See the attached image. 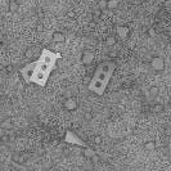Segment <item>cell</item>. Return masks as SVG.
I'll return each instance as SVG.
<instances>
[{
	"label": "cell",
	"instance_id": "cell-22",
	"mask_svg": "<svg viewBox=\"0 0 171 171\" xmlns=\"http://www.w3.org/2000/svg\"><path fill=\"white\" fill-rule=\"evenodd\" d=\"M94 143H95V144H100L102 143V136H99V135L94 136Z\"/></svg>",
	"mask_w": 171,
	"mask_h": 171
},
{
	"label": "cell",
	"instance_id": "cell-3",
	"mask_svg": "<svg viewBox=\"0 0 171 171\" xmlns=\"http://www.w3.org/2000/svg\"><path fill=\"white\" fill-rule=\"evenodd\" d=\"M65 142L68 143V144H72V145H79V147H84V148H88L89 145L86 144L85 142H84L83 139H81L80 136H79L76 132L71 131V130H68V131H66V136H65Z\"/></svg>",
	"mask_w": 171,
	"mask_h": 171
},
{
	"label": "cell",
	"instance_id": "cell-13",
	"mask_svg": "<svg viewBox=\"0 0 171 171\" xmlns=\"http://www.w3.org/2000/svg\"><path fill=\"white\" fill-rule=\"evenodd\" d=\"M144 148L147 150H154L156 148V142H153V140H148L147 143H144Z\"/></svg>",
	"mask_w": 171,
	"mask_h": 171
},
{
	"label": "cell",
	"instance_id": "cell-24",
	"mask_svg": "<svg viewBox=\"0 0 171 171\" xmlns=\"http://www.w3.org/2000/svg\"><path fill=\"white\" fill-rule=\"evenodd\" d=\"M165 134L166 135H171V127H166V129H165Z\"/></svg>",
	"mask_w": 171,
	"mask_h": 171
},
{
	"label": "cell",
	"instance_id": "cell-21",
	"mask_svg": "<svg viewBox=\"0 0 171 171\" xmlns=\"http://www.w3.org/2000/svg\"><path fill=\"white\" fill-rule=\"evenodd\" d=\"M84 118H85L86 121H91V120H93V113H91V112H85Z\"/></svg>",
	"mask_w": 171,
	"mask_h": 171
},
{
	"label": "cell",
	"instance_id": "cell-28",
	"mask_svg": "<svg viewBox=\"0 0 171 171\" xmlns=\"http://www.w3.org/2000/svg\"><path fill=\"white\" fill-rule=\"evenodd\" d=\"M170 107H171V99H170Z\"/></svg>",
	"mask_w": 171,
	"mask_h": 171
},
{
	"label": "cell",
	"instance_id": "cell-27",
	"mask_svg": "<svg viewBox=\"0 0 171 171\" xmlns=\"http://www.w3.org/2000/svg\"><path fill=\"white\" fill-rule=\"evenodd\" d=\"M3 140H4V142H7V140H8V136H5V135H3Z\"/></svg>",
	"mask_w": 171,
	"mask_h": 171
},
{
	"label": "cell",
	"instance_id": "cell-10",
	"mask_svg": "<svg viewBox=\"0 0 171 171\" xmlns=\"http://www.w3.org/2000/svg\"><path fill=\"white\" fill-rule=\"evenodd\" d=\"M19 8L18 3H17V0H11L9 1V11L11 12H17Z\"/></svg>",
	"mask_w": 171,
	"mask_h": 171
},
{
	"label": "cell",
	"instance_id": "cell-6",
	"mask_svg": "<svg viewBox=\"0 0 171 171\" xmlns=\"http://www.w3.org/2000/svg\"><path fill=\"white\" fill-rule=\"evenodd\" d=\"M93 61H94L93 52H90V50H85V52L83 53V55H81V62H83V65L89 66V65L93 63Z\"/></svg>",
	"mask_w": 171,
	"mask_h": 171
},
{
	"label": "cell",
	"instance_id": "cell-5",
	"mask_svg": "<svg viewBox=\"0 0 171 171\" xmlns=\"http://www.w3.org/2000/svg\"><path fill=\"white\" fill-rule=\"evenodd\" d=\"M116 32H117V36H118L122 41L127 40V37H129V35H130L129 27H127V26H122V25H120V26L116 27Z\"/></svg>",
	"mask_w": 171,
	"mask_h": 171
},
{
	"label": "cell",
	"instance_id": "cell-7",
	"mask_svg": "<svg viewBox=\"0 0 171 171\" xmlns=\"http://www.w3.org/2000/svg\"><path fill=\"white\" fill-rule=\"evenodd\" d=\"M65 108L67 109V111H70V112H73L76 108H77V102H76V99H73V98L66 99V102H65Z\"/></svg>",
	"mask_w": 171,
	"mask_h": 171
},
{
	"label": "cell",
	"instance_id": "cell-15",
	"mask_svg": "<svg viewBox=\"0 0 171 171\" xmlns=\"http://www.w3.org/2000/svg\"><path fill=\"white\" fill-rule=\"evenodd\" d=\"M118 0H108V9L109 11H113L118 7Z\"/></svg>",
	"mask_w": 171,
	"mask_h": 171
},
{
	"label": "cell",
	"instance_id": "cell-19",
	"mask_svg": "<svg viewBox=\"0 0 171 171\" xmlns=\"http://www.w3.org/2000/svg\"><path fill=\"white\" fill-rule=\"evenodd\" d=\"M102 14H103V11H102V9H95V11H94V13H93V16L94 17H95V18L96 19H98V18H100V16H102Z\"/></svg>",
	"mask_w": 171,
	"mask_h": 171
},
{
	"label": "cell",
	"instance_id": "cell-8",
	"mask_svg": "<svg viewBox=\"0 0 171 171\" xmlns=\"http://www.w3.org/2000/svg\"><path fill=\"white\" fill-rule=\"evenodd\" d=\"M52 40L54 43H63L66 40V36H65V34H62L61 31H55L52 36Z\"/></svg>",
	"mask_w": 171,
	"mask_h": 171
},
{
	"label": "cell",
	"instance_id": "cell-16",
	"mask_svg": "<svg viewBox=\"0 0 171 171\" xmlns=\"http://www.w3.org/2000/svg\"><path fill=\"white\" fill-rule=\"evenodd\" d=\"M152 111L154 112V113H162V112H163V106L161 103H156L154 106H153Z\"/></svg>",
	"mask_w": 171,
	"mask_h": 171
},
{
	"label": "cell",
	"instance_id": "cell-20",
	"mask_svg": "<svg viewBox=\"0 0 171 171\" xmlns=\"http://www.w3.org/2000/svg\"><path fill=\"white\" fill-rule=\"evenodd\" d=\"M148 36L149 37H156V30L153 27H149L148 29Z\"/></svg>",
	"mask_w": 171,
	"mask_h": 171
},
{
	"label": "cell",
	"instance_id": "cell-11",
	"mask_svg": "<svg viewBox=\"0 0 171 171\" xmlns=\"http://www.w3.org/2000/svg\"><path fill=\"white\" fill-rule=\"evenodd\" d=\"M160 94V88L158 86H153V88H150V90H149V95H150V98L152 99H154L156 96Z\"/></svg>",
	"mask_w": 171,
	"mask_h": 171
},
{
	"label": "cell",
	"instance_id": "cell-26",
	"mask_svg": "<svg viewBox=\"0 0 171 171\" xmlns=\"http://www.w3.org/2000/svg\"><path fill=\"white\" fill-rule=\"evenodd\" d=\"M5 70H7V72H11V71H12V66H7Z\"/></svg>",
	"mask_w": 171,
	"mask_h": 171
},
{
	"label": "cell",
	"instance_id": "cell-2",
	"mask_svg": "<svg viewBox=\"0 0 171 171\" xmlns=\"http://www.w3.org/2000/svg\"><path fill=\"white\" fill-rule=\"evenodd\" d=\"M114 70H116V63L113 61H106V62L99 63L94 71V75L91 76L90 84L88 85L89 91L98 96L103 95L107 90V86L109 85Z\"/></svg>",
	"mask_w": 171,
	"mask_h": 171
},
{
	"label": "cell",
	"instance_id": "cell-18",
	"mask_svg": "<svg viewBox=\"0 0 171 171\" xmlns=\"http://www.w3.org/2000/svg\"><path fill=\"white\" fill-rule=\"evenodd\" d=\"M25 57L29 58V59H31V58L34 57V49H31V48H30V49H27L26 52H25Z\"/></svg>",
	"mask_w": 171,
	"mask_h": 171
},
{
	"label": "cell",
	"instance_id": "cell-23",
	"mask_svg": "<svg viewBox=\"0 0 171 171\" xmlns=\"http://www.w3.org/2000/svg\"><path fill=\"white\" fill-rule=\"evenodd\" d=\"M90 81H91L90 76H85V77H84V83H85L86 85H89V84H90Z\"/></svg>",
	"mask_w": 171,
	"mask_h": 171
},
{
	"label": "cell",
	"instance_id": "cell-4",
	"mask_svg": "<svg viewBox=\"0 0 171 171\" xmlns=\"http://www.w3.org/2000/svg\"><path fill=\"white\" fill-rule=\"evenodd\" d=\"M150 67L154 71L160 72V71H163L165 68V61H163L162 57H153L150 59Z\"/></svg>",
	"mask_w": 171,
	"mask_h": 171
},
{
	"label": "cell",
	"instance_id": "cell-9",
	"mask_svg": "<svg viewBox=\"0 0 171 171\" xmlns=\"http://www.w3.org/2000/svg\"><path fill=\"white\" fill-rule=\"evenodd\" d=\"M84 156H85L86 158H93V157H95L96 156V153H95V150L93 149V148H90V147H88V148H84Z\"/></svg>",
	"mask_w": 171,
	"mask_h": 171
},
{
	"label": "cell",
	"instance_id": "cell-12",
	"mask_svg": "<svg viewBox=\"0 0 171 171\" xmlns=\"http://www.w3.org/2000/svg\"><path fill=\"white\" fill-rule=\"evenodd\" d=\"M116 43H117V40H116V37L114 36H108L106 39V45L107 47H114Z\"/></svg>",
	"mask_w": 171,
	"mask_h": 171
},
{
	"label": "cell",
	"instance_id": "cell-25",
	"mask_svg": "<svg viewBox=\"0 0 171 171\" xmlns=\"http://www.w3.org/2000/svg\"><path fill=\"white\" fill-rule=\"evenodd\" d=\"M91 161H93V162H98V161H99V157H98V156H95V157H93V158H91Z\"/></svg>",
	"mask_w": 171,
	"mask_h": 171
},
{
	"label": "cell",
	"instance_id": "cell-14",
	"mask_svg": "<svg viewBox=\"0 0 171 171\" xmlns=\"http://www.w3.org/2000/svg\"><path fill=\"white\" fill-rule=\"evenodd\" d=\"M98 8L102 9V11H106V9H108V0H99L98 3Z\"/></svg>",
	"mask_w": 171,
	"mask_h": 171
},
{
	"label": "cell",
	"instance_id": "cell-17",
	"mask_svg": "<svg viewBox=\"0 0 171 171\" xmlns=\"http://www.w3.org/2000/svg\"><path fill=\"white\" fill-rule=\"evenodd\" d=\"M1 126H3L4 129H11L12 127V120L11 118H5L3 121V124H1Z\"/></svg>",
	"mask_w": 171,
	"mask_h": 171
},
{
	"label": "cell",
	"instance_id": "cell-1",
	"mask_svg": "<svg viewBox=\"0 0 171 171\" xmlns=\"http://www.w3.org/2000/svg\"><path fill=\"white\" fill-rule=\"evenodd\" d=\"M59 58V53L44 49L36 61L27 63L25 67L21 68V76L26 83L44 88L49 80V76L57 68V62Z\"/></svg>",
	"mask_w": 171,
	"mask_h": 171
}]
</instances>
